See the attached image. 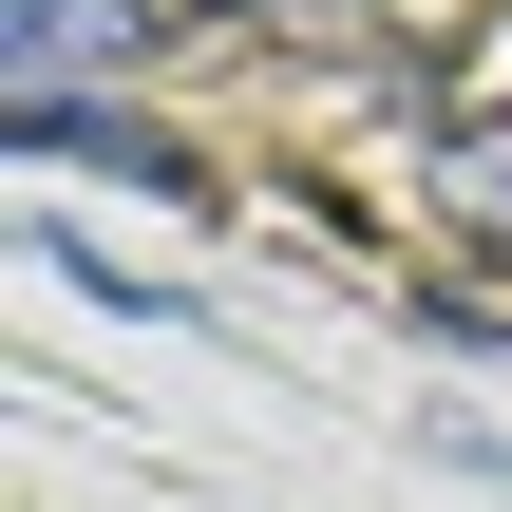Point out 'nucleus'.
<instances>
[{
  "instance_id": "nucleus-1",
  "label": "nucleus",
  "mask_w": 512,
  "mask_h": 512,
  "mask_svg": "<svg viewBox=\"0 0 512 512\" xmlns=\"http://www.w3.org/2000/svg\"><path fill=\"white\" fill-rule=\"evenodd\" d=\"M152 0H0V114H95L114 76H152Z\"/></svg>"
},
{
  "instance_id": "nucleus-2",
  "label": "nucleus",
  "mask_w": 512,
  "mask_h": 512,
  "mask_svg": "<svg viewBox=\"0 0 512 512\" xmlns=\"http://www.w3.org/2000/svg\"><path fill=\"white\" fill-rule=\"evenodd\" d=\"M19 133V171H114V190H152V209H209V171L133 114V95H95V114H0Z\"/></svg>"
},
{
  "instance_id": "nucleus-3",
  "label": "nucleus",
  "mask_w": 512,
  "mask_h": 512,
  "mask_svg": "<svg viewBox=\"0 0 512 512\" xmlns=\"http://www.w3.org/2000/svg\"><path fill=\"white\" fill-rule=\"evenodd\" d=\"M418 171H437V228L512 247V114H437V133H418Z\"/></svg>"
},
{
  "instance_id": "nucleus-4",
  "label": "nucleus",
  "mask_w": 512,
  "mask_h": 512,
  "mask_svg": "<svg viewBox=\"0 0 512 512\" xmlns=\"http://www.w3.org/2000/svg\"><path fill=\"white\" fill-rule=\"evenodd\" d=\"M152 19H323V0H152Z\"/></svg>"
}]
</instances>
